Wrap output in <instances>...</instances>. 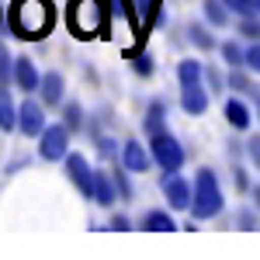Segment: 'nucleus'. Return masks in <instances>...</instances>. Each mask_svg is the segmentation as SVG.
<instances>
[{"label": "nucleus", "mask_w": 260, "mask_h": 260, "mask_svg": "<svg viewBox=\"0 0 260 260\" xmlns=\"http://www.w3.org/2000/svg\"><path fill=\"white\" fill-rule=\"evenodd\" d=\"M56 21V11H52V0H14L11 4V14H7V24L18 39L39 42L49 35Z\"/></svg>", "instance_id": "nucleus-1"}, {"label": "nucleus", "mask_w": 260, "mask_h": 260, "mask_svg": "<svg viewBox=\"0 0 260 260\" xmlns=\"http://www.w3.org/2000/svg\"><path fill=\"white\" fill-rule=\"evenodd\" d=\"M104 4L101 0H70L66 7V24L77 39H94L104 31Z\"/></svg>", "instance_id": "nucleus-2"}, {"label": "nucleus", "mask_w": 260, "mask_h": 260, "mask_svg": "<svg viewBox=\"0 0 260 260\" xmlns=\"http://www.w3.org/2000/svg\"><path fill=\"white\" fill-rule=\"evenodd\" d=\"M191 212H194V222L212 219V215L222 212V191H219V180H215L212 170H198L194 191H191Z\"/></svg>", "instance_id": "nucleus-3"}, {"label": "nucleus", "mask_w": 260, "mask_h": 260, "mask_svg": "<svg viewBox=\"0 0 260 260\" xmlns=\"http://www.w3.org/2000/svg\"><path fill=\"white\" fill-rule=\"evenodd\" d=\"M39 153H42V160H66V153H70V128L66 125H45Z\"/></svg>", "instance_id": "nucleus-4"}, {"label": "nucleus", "mask_w": 260, "mask_h": 260, "mask_svg": "<svg viewBox=\"0 0 260 260\" xmlns=\"http://www.w3.org/2000/svg\"><path fill=\"white\" fill-rule=\"evenodd\" d=\"M153 160L160 163L167 174H174V170H180V163H184V149H180V142L174 136L160 132V136H153Z\"/></svg>", "instance_id": "nucleus-5"}, {"label": "nucleus", "mask_w": 260, "mask_h": 260, "mask_svg": "<svg viewBox=\"0 0 260 260\" xmlns=\"http://www.w3.org/2000/svg\"><path fill=\"white\" fill-rule=\"evenodd\" d=\"M66 174H70L73 184L80 187V194L94 198V170H90L87 156H80V153H66Z\"/></svg>", "instance_id": "nucleus-6"}, {"label": "nucleus", "mask_w": 260, "mask_h": 260, "mask_svg": "<svg viewBox=\"0 0 260 260\" xmlns=\"http://www.w3.org/2000/svg\"><path fill=\"white\" fill-rule=\"evenodd\" d=\"M163 194L170 201V208H191V187L184 177H177V170L163 177Z\"/></svg>", "instance_id": "nucleus-7"}, {"label": "nucleus", "mask_w": 260, "mask_h": 260, "mask_svg": "<svg viewBox=\"0 0 260 260\" xmlns=\"http://www.w3.org/2000/svg\"><path fill=\"white\" fill-rule=\"evenodd\" d=\"M18 128L24 136H42V128H45V115H42V104L35 101H24L18 108Z\"/></svg>", "instance_id": "nucleus-8"}, {"label": "nucleus", "mask_w": 260, "mask_h": 260, "mask_svg": "<svg viewBox=\"0 0 260 260\" xmlns=\"http://www.w3.org/2000/svg\"><path fill=\"white\" fill-rule=\"evenodd\" d=\"M14 80H18V87L21 90H39V83H42V77H39V70H35V62L28 59V56H18L14 59Z\"/></svg>", "instance_id": "nucleus-9"}, {"label": "nucleus", "mask_w": 260, "mask_h": 260, "mask_svg": "<svg viewBox=\"0 0 260 260\" xmlns=\"http://www.w3.org/2000/svg\"><path fill=\"white\" fill-rule=\"evenodd\" d=\"M180 108H184L187 115H205V108H208V94H205V87H201V83L184 87V94H180Z\"/></svg>", "instance_id": "nucleus-10"}, {"label": "nucleus", "mask_w": 260, "mask_h": 260, "mask_svg": "<svg viewBox=\"0 0 260 260\" xmlns=\"http://www.w3.org/2000/svg\"><path fill=\"white\" fill-rule=\"evenodd\" d=\"M121 160H125V167H128L132 174H146V167H149V153L142 149V142H125Z\"/></svg>", "instance_id": "nucleus-11"}, {"label": "nucleus", "mask_w": 260, "mask_h": 260, "mask_svg": "<svg viewBox=\"0 0 260 260\" xmlns=\"http://www.w3.org/2000/svg\"><path fill=\"white\" fill-rule=\"evenodd\" d=\"M225 121L233 125V128H250V121H253V115H250V108L243 104V101H225Z\"/></svg>", "instance_id": "nucleus-12"}, {"label": "nucleus", "mask_w": 260, "mask_h": 260, "mask_svg": "<svg viewBox=\"0 0 260 260\" xmlns=\"http://www.w3.org/2000/svg\"><path fill=\"white\" fill-rule=\"evenodd\" d=\"M39 90H42V101L45 104H59L62 101V77L59 73H45L39 83Z\"/></svg>", "instance_id": "nucleus-13"}, {"label": "nucleus", "mask_w": 260, "mask_h": 260, "mask_svg": "<svg viewBox=\"0 0 260 260\" xmlns=\"http://www.w3.org/2000/svg\"><path fill=\"white\" fill-rule=\"evenodd\" d=\"M177 77H180V87H194V83H201V77H205V66H201L198 59H184L177 66Z\"/></svg>", "instance_id": "nucleus-14"}, {"label": "nucleus", "mask_w": 260, "mask_h": 260, "mask_svg": "<svg viewBox=\"0 0 260 260\" xmlns=\"http://www.w3.org/2000/svg\"><path fill=\"white\" fill-rule=\"evenodd\" d=\"M14 125H18V108H14L11 94L0 87V128H4V132H11Z\"/></svg>", "instance_id": "nucleus-15"}, {"label": "nucleus", "mask_w": 260, "mask_h": 260, "mask_svg": "<svg viewBox=\"0 0 260 260\" xmlns=\"http://www.w3.org/2000/svg\"><path fill=\"white\" fill-rule=\"evenodd\" d=\"M94 198H98V205H115V184H111V174H94Z\"/></svg>", "instance_id": "nucleus-16"}, {"label": "nucleus", "mask_w": 260, "mask_h": 260, "mask_svg": "<svg viewBox=\"0 0 260 260\" xmlns=\"http://www.w3.org/2000/svg\"><path fill=\"white\" fill-rule=\"evenodd\" d=\"M163 115H167V108H163L160 101H153L149 111H146V132H149V139L163 132Z\"/></svg>", "instance_id": "nucleus-17"}, {"label": "nucleus", "mask_w": 260, "mask_h": 260, "mask_svg": "<svg viewBox=\"0 0 260 260\" xmlns=\"http://www.w3.org/2000/svg\"><path fill=\"white\" fill-rule=\"evenodd\" d=\"M142 229H149V233H167V229H177V225L170 219V212H149V215L142 219Z\"/></svg>", "instance_id": "nucleus-18"}, {"label": "nucleus", "mask_w": 260, "mask_h": 260, "mask_svg": "<svg viewBox=\"0 0 260 260\" xmlns=\"http://www.w3.org/2000/svg\"><path fill=\"white\" fill-rule=\"evenodd\" d=\"M201 7H205V18L212 21L215 28H225V21H229V11H225V4H222V0H205Z\"/></svg>", "instance_id": "nucleus-19"}, {"label": "nucleus", "mask_w": 260, "mask_h": 260, "mask_svg": "<svg viewBox=\"0 0 260 260\" xmlns=\"http://www.w3.org/2000/svg\"><path fill=\"white\" fill-rule=\"evenodd\" d=\"M222 59L229 62L233 70H240V66H246V52H243L236 42H225V45H222Z\"/></svg>", "instance_id": "nucleus-20"}, {"label": "nucleus", "mask_w": 260, "mask_h": 260, "mask_svg": "<svg viewBox=\"0 0 260 260\" xmlns=\"http://www.w3.org/2000/svg\"><path fill=\"white\" fill-rule=\"evenodd\" d=\"M62 125H66V128H70V132H73V128H80L83 125V111H80V104H66V111H62Z\"/></svg>", "instance_id": "nucleus-21"}, {"label": "nucleus", "mask_w": 260, "mask_h": 260, "mask_svg": "<svg viewBox=\"0 0 260 260\" xmlns=\"http://www.w3.org/2000/svg\"><path fill=\"white\" fill-rule=\"evenodd\" d=\"M14 73V59H11V52L4 49V42H0V87L7 83V77Z\"/></svg>", "instance_id": "nucleus-22"}, {"label": "nucleus", "mask_w": 260, "mask_h": 260, "mask_svg": "<svg viewBox=\"0 0 260 260\" xmlns=\"http://www.w3.org/2000/svg\"><path fill=\"white\" fill-rule=\"evenodd\" d=\"M160 7H163V0H139V11L146 14V24H153V21H156ZM146 24H142V28H146Z\"/></svg>", "instance_id": "nucleus-23"}, {"label": "nucleus", "mask_w": 260, "mask_h": 260, "mask_svg": "<svg viewBox=\"0 0 260 260\" xmlns=\"http://www.w3.org/2000/svg\"><path fill=\"white\" fill-rule=\"evenodd\" d=\"M191 42H194L198 49H212V35H208L201 24H191Z\"/></svg>", "instance_id": "nucleus-24"}, {"label": "nucleus", "mask_w": 260, "mask_h": 260, "mask_svg": "<svg viewBox=\"0 0 260 260\" xmlns=\"http://www.w3.org/2000/svg\"><path fill=\"white\" fill-rule=\"evenodd\" d=\"M225 7H233V11H240L243 18H250V14H257V7H253V0H222Z\"/></svg>", "instance_id": "nucleus-25"}, {"label": "nucleus", "mask_w": 260, "mask_h": 260, "mask_svg": "<svg viewBox=\"0 0 260 260\" xmlns=\"http://www.w3.org/2000/svg\"><path fill=\"white\" fill-rule=\"evenodd\" d=\"M243 28V35H250V39H260V21H257V14H250V18L240 24Z\"/></svg>", "instance_id": "nucleus-26"}, {"label": "nucleus", "mask_w": 260, "mask_h": 260, "mask_svg": "<svg viewBox=\"0 0 260 260\" xmlns=\"http://www.w3.org/2000/svg\"><path fill=\"white\" fill-rule=\"evenodd\" d=\"M132 66H136V73H139V77H149V73H153V59H149V56H136Z\"/></svg>", "instance_id": "nucleus-27"}, {"label": "nucleus", "mask_w": 260, "mask_h": 260, "mask_svg": "<svg viewBox=\"0 0 260 260\" xmlns=\"http://www.w3.org/2000/svg\"><path fill=\"white\" fill-rule=\"evenodd\" d=\"M229 83H233V87H236V90H243V94H253V83L246 80V77H243V73H233V77H229Z\"/></svg>", "instance_id": "nucleus-28"}, {"label": "nucleus", "mask_w": 260, "mask_h": 260, "mask_svg": "<svg viewBox=\"0 0 260 260\" xmlns=\"http://www.w3.org/2000/svg\"><path fill=\"white\" fill-rule=\"evenodd\" d=\"M246 66H250L253 73H260V45H250V49H246Z\"/></svg>", "instance_id": "nucleus-29"}, {"label": "nucleus", "mask_w": 260, "mask_h": 260, "mask_svg": "<svg viewBox=\"0 0 260 260\" xmlns=\"http://www.w3.org/2000/svg\"><path fill=\"white\" fill-rule=\"evenodd\" d=\"M115 184H118V194L121 198H128L132 191H128V180H125V174H115Z\"/></svg>", "instance_id": "nucleus-30"}, {"label": "nucleus", "mask_w": 260, "mask_h": 260, "mask_svg": "<svg viewBox=\"0 0 260 260\" xmlns=\"http://www.w3.org/2000/svg\"><path fill=\"white\" fill-rule=\"evenodd\" d=\"M240 225H243V229H253V225H257L253 212H240Z\"/></svg>", "instance_id": "nucleus-31"}, {"label": "nucleus", "mask_w": 260, "mask_h": 260, "mask_svg": "<svg viewBox=\"0 0 260 260\" xmlns=\"http://www.w3.org/2000/svg\"><path fill=\"white\" fill-rule=\"evenodd\" d=\"M111 229H128V219H125V215H115V219H111Z\"/></svg>", "instance_id": "nucleus-32"}, {"label": "nucleus", "mask_w": 260, "mask_h": 260, "mask_svg": "<svg viewBox=\"0 0 260 260\" xmlns=\"http://www.w3.org/2000/svg\"><path fill=\"white\" fill-rule=\"evenodd\" d=\"M101 153H104V156H111V153H115V142H111V139H101Z\"/></svg>", "instance_id": "nucleus-33"}, {"label": "nucleus", "mask_w": 260, "mask_h": 260, "mask_svg": "<svg viewBox=\"0 0 260 260\" xmlns=\"http://www.w3.org/2000/svg\"><path fill=\"white\" fill-rule=\"evenodd\" d=\"M250 156H253V160L260 163V139H253V142H250Z\"/></svg>", "instance_id": "nucleus-34"}, {"label": "nucleus", "mask_w": 260, "mask_h": 260, "mask_svg": "<svg viewBox=\"0 0 260 260\" xmlns=\"http://www.w3.org/2000/svg\"><path fill=\"white\" fill-rule=\"evenodd\" d=\"M253 101H257V108H260V87H253Z\"/></svg>", "instance_id": "nucleus-35"}, {"label": "nucleus", "mask_w": 260, "mask_h": 260, "mask_svg": "<svg viewBox=\"0 0 260 260\" xmlns=\"http://www.w3.org/2000/svg\"><path fill=\"white\" fill-rule=\"evenodd\" d=\"M253 201H257V208H260V187H253Z\"/></svg>", "instance_id": "nucleus-36"}, {"label": "nucleus", "mask_w": 260, "mask_h": 260, "mask_svg": "<svg viewBox=\"0 0 260 260\" xmlns=\"http://www.w3.org/2000/svg\"><path fill=\"white\" fill-rule=\"evenodd\" d=\"M253 7H257V14H260V0H253Z\"/></svg>", "instance_id": "nucleus-37"}]
</instances>
